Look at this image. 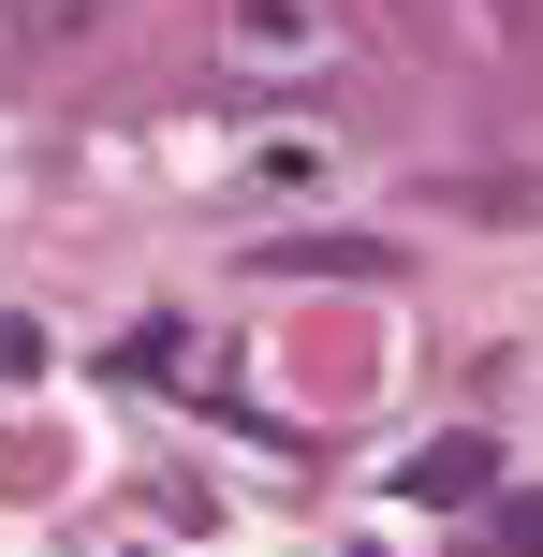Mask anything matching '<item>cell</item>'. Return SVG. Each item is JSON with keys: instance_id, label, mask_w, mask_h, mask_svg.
I'll use <instances>...</instances> for the list:
<instances>
[{"instance_id": "cell-1", "label": "cell", "mask_w": 543, "mask_h": 557, "mask_svg": "<svg viewBox=\"0 0 543 557\" xmlns=\"http://www.w3.org/2000/svg\"><path fill=\"white\" fill-rule=\"evenodd\" d=\"M338 45H353L338 0H221V74H250V88H309V74H338Z\"/></svg>"}, {"instance_id": "cell-2", "label": "cell", "mask_w": 543, "mask_h": 557, "mask_svg": "<svg viewBox=\"0 0 543 557\" xmlns=\"http://www.w3.org/2000/svg\"><path fill=\"white\" fill-rule=\"evenodd\" d=\"M411 15H427L456 59H529L543 45V0H411Z\"/></svg>"}, {"instance_id": "cell-3", "label": "cell", "mask_w": 543, "mask_h": 557, "mask_svg": "<svg viewBox=\"0 0 543 557\" xmlns=\"http://www.w3.org/2000/svg\"><path fill=\"white\" fill-rule=\"evenodd\" d=\"M103 15H118V0H0V45H15V59H59V45H88Z\"/></svg>"}, {"instance_id": "cell-4", "label": "cell", "mask_w": 543, "mask_h": 557, "mask_svg": "<svg viewBox=\"0 0 543 557\" xmlns=\"http://www.w3.org/2000/svg\"><path fill=\"white\" fill-rule=\"evenodd\" d=\"M411 484H427V499H470V484H485V441H441V455H427Z\"/></svg>"}]
</instances>
